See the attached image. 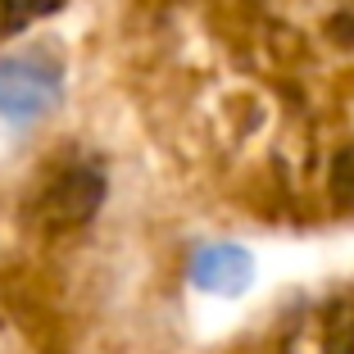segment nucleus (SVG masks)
Masks as SVG:
<instances>
[{
    "label": "nucleus",
    "instance_id": "1",
    "mask_svg": "<svg viewBox=\"0 0 354 354\" xmlns=\"http://www.w3.org/2000/svg\"><path fill=\"white\" fill-rule=\"evenodd\" d=\"M55 95H59V77L50 68H37L28 59L0 64V114L10 123H32L55 104Z\"/></svg>",
    "mask_w": 354,
    "mask_h": 354
},
{
    "label": "nucleus",
    "instance_id": "2",
    "mask_svg": "<svg viewBox=\"0 0 354 354\" xmlns=\"http://www.w3.org/2000/svg\"><path fill=\"white\" fill-rule=\"evenodd\" d=\"M254 281V254L245 245H200L191 254V286L209 295H241Z\"/></svg>",
    "mask_w": 354,
    "mask_h": 354
}]
</instances>
